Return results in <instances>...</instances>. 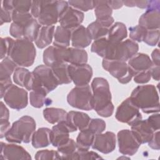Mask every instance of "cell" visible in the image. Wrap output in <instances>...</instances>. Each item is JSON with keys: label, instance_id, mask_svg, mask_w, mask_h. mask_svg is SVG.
<instances>
[{"label": "cell", "instance_id": "6da1fadb", "mask_svg": "<svg viewBox=\"0 0 160 160\" xmlns=\"http://www.w3.org/2000/svg\"><path fill=\"white\" fill-rule=\"evenodd\" d=\"M68 6L66 1H32L30 12L41 26H54Z\"/></svg>", "mask_w": 160, "mask_h": 160}, {"label": "cell", "instance_id": "7a4b0ae2", "mask_svg": "<svg viewBox=\"0 0 160 160\" xmlns=\"http://www.w3.org/2000/svg\"><path fill=\"white\" fill-rule=\"evenodd\" d=\"M91 88L93 98V109L101 117L111 116L114 108L111 101L112 96L108 81L104 78H94Z\"/></svg>", "mask_w": 160, "mask_h": 160}, {"label": "cell", "instance_id": "3957f363", "mask_svg": "<svg viewBox=\"0 0 160 160\" xmlns=\"http://www.w3.org/2000/svg\"><path fill=\"white\" fill-rule=\"evenodd\" d=\"M41 26L31 12L22 13L14 11L9 34L16 39H24L33 42Z\"/></svg>", "mask_w": 160, "mask_h": 160}, {"label": "cell", "instance_id": "277c9868", "mask_svg": "<svg viewBox=\"0 0 160 160\" xmlns=\"http://www.w3.org/2000/svg\"><path fill=\"white\" fill-rule=\"evenodd\" d=\"M132 102L144 113H156L159 111V98L155 86L140 85L135 88L130 96Z\"/></svg>", "mask_w": 160, "mask_h": 160}, {"label": "cell", "instance_id": "5b68a950", "mask_svg": "<svg viewBox=\"0 0 160 160\" xmlns=\"http://www.w3.org/2000/svg\"><path fill=\"white\" fill-rule=\"evenodd\" d=\"M58 83L52 73L51 68L41 64L34 69L25 88L29 91H40L47 94L54 90Z\"/></svg>", "mask_w": 160, "mask_h": 160}, {"label": "cell", "instance_id": "8992f818", "mask_svg": "<svg viewBox=\"0 0 160 160\" xmlns=\"http://www.w3.org/2000/svg\"><path fill=\"white\" fill-rule=\"evenodd\" d=\"M35 120L29 116H23L11 125L5 136L7 141L12 143H29L35 132Z\"/></svg>", "mask_w": 160, "mask_h": 160}, {"label": "cell", "instance_id": "52a82bcc", "mask_svg": "<svg viewBox=\"0 0 160 160\" xmlns=\"http://www.w3.org/2000/svg\"><path fill=\"white\" fill-rule=\"evenodd\" d=\"M36 50L32 42L24 39H15L8 56L19 67L31 66L35 60Z\"/></svg>", "mask_w": 160, "mask_h": 160}, {"label": "cell", "instance_id": "ba28073f", "mask_svg": "<svg viewBox=\"0 0 160 160\" xmlns=\"http://www.w3.org/2000/svg\"><path fill=\"white\" fill-rule=\"evenodd\" d=\"M139 50L138 44L130 39L118 43H112L108 40L103 59L128 61Z\"/></svg>", "mask_w": 160, "mask_h": 160}, {"label": "cell", "instance_id": "9c48e42d", "mask_svg": "<svg viewBox=\"0 0 160 160\" xmlns=\"http://www.w3.org/2000/svg\"><path fill=\"white\" fill-rule=\"evenodd\" d=\"M68 103L72 107L81 110L93 109V98L91 88L89 84L76 86L67 96Z\"/></svg>", "mask_w": 160, "mask_h": 160}, {"label": "cell", "instance_id": "30bf717a", "mask_svg": "<svg viewBox=\"0 0 160 160\" xmlns=\"http://www.w3.org/2000/svg\"><path fill=\"white\" fill-rule=\"evenodd\" d=\"M102 66L104 70L108 71L112 76L116 78L121 84H128L133 77L128 64L126 61L103 59Z\"/></svg>", "mask_w": 160, "mask_h": 160}, {"label": "cell", "instance_id": "8fae6325", "mask_svg": "<svg viewBox=\"0 0 160 160\" xmlns=\"http://www.w3.org/2000/svg\"><path fill=\"white\" fill-rule=\"evenodd\" d=\"M139 110L129 97L124 100L117 108L115 118L119 122L132 126L142 119V114Z\"/></svg>", "mask_w": 160, "mask_h": 160}, {"label": "cell", "instance_id": "7c38bea8", "mask_svg": "<svg viewBox=\"0 0 160 160\" xmlns=\"http://www.w3.org/2000/svg\"><path fill=\"white\" fill-rule=\"evenodd\" d=\"M2 98L9 107L17 111L25 108L28 104L27 91L13 84L6 89Z\"/></svg>", "mask_w": 160, "mask_h": 160}, {"label": "cell", "instance_id": "4fadbf2b", "mask_svg": "<svg viewBox=\"0 0 160 160\" xmlns=\"http://www.w3.org/2000/svg\"><path fill=\"white\" fill-rule=\"evenodd\" d=\"M42 59L44 64L51 68L62 62L70 64L71 48H59L50 46L43 51Z\"/></svg>", "mask_w": 160, "mask_h": 160}, {"label": "cell", "instance_id": "5bb4252c", "mask_svg": "<svg viewBox=\"0 0 160 160\" xmlns=\"http://www.w3.org/2000/svg\"><path fill=\"white\" fill-rule=\"evenodd\" d=\"M117 141L119 152L123 155L132 156L139 149L141 143L130 129H122L118 132Z\"/></svg>", "mask_w": 160, "mask_h": 160}, {"label": "cell", "instance_id": "9a60e30c", "mask_svg": "<svg viewBox=\"0 0 160 160\" xmlns=\"http://www.w3.org/2000/svg\"><path fill=\"white\" fill-rule=\"evenodd\" d=\"M139 25L146 29H159L160 1H149L148 6L139 18Z\"/></svg>", "mask_w": 160, "mask_h": 160}, {"label": "cell", "instance_id": "2e32d148", "mask_svg": "<svg viewBox=\"0 0 160 160\" xmlns=\"http://www.w3.org/2000/svg\"><path fill=\"white\" fill-rule=\"evenodd\" d=\"M71 81L76 86H82L89 84L92 76V69L88 64H69L68 67Z\"/></svg>", "mask_w": 160, "mask_h": 160}, {"label": "cell", "instance_id": "e0dca14e", "mask_svg": "<svg viewBox=\"0 0 160 160\" xmlns=\"http://www.w3.org/2000/svg\"><path fill=\"white\" fill-rule=\"evenodd\" d=\"M116 137L114 132L107 131L96 134L91 148L103 154H109L116 148Z\"/></svg>", "mask_w": 160, "mask_h": 160}, {"label": "cell", "instance_id": "ac0fdd59", "mask_svg": "<svg viewBox=\"0 0 160 160\" xmlns=\"http://www.w3.org/2000/svg\"><path fill=\"white\" fill-rule=\"evenodd\" d=\"M18 67L8 56L1 60L0 63L1 98H3L6 89L12 84L11 76Z\"/></svg>", "mask_w": 160, "mask_h": 160}, {"label": "cell", "instance_id": "d6986e66", "mask_svg": "<svg viewBox=\"0 0 160 160\" xmlns=\"http://www.w3.org/2000/svg\"><path fill=\"white\" fill-rule=\"evenodd\" d=\"M0 159L2 160L31 159V154L21 146L1 142Z\"/></svg>", "mask_w": 160, "mask_h": 160}, {"label": "cell", "instance_id": "ffe728a7", "mask_svg": "<svg viewBox=\"0 0 160 160\" xmlns=\"http://www.w3.org/2000/svg\"><path fill=\"white\" fill-rule=\"evenodd\" d=\"M84 18V14L82 12L69 5L60 16L58 22L62 27L71 30L80 26Z\"/></svg>", "mask_w": 160, "mask_h": 160}, {"label": "cell", "instance_id": "44dd1931", "mask_svg": "<svg viewBox=\"0 0 160 160\" xmlns=\"http://www.w3.org/2000/svg\"><path fill=\"white\" fill-rule=\"evenodd\" d=\"M72 132L66 121L60 122L53 126L51 131V144L54 147L58 148L66 143L69 139V133Z\"/></svg>", "mask_w": 160, "mask_h": 160}, {"label": "cell", "instance_id": "7402d4cb", "mask_svg": "<svg viewBox=\"0 0 160 160\" xmlns=\"http://www.w3.org/2000/svg\"><path fill=\"white\" fill-rule=\"evenodd\" d=\"M128 64L134 76L140 72L149 70L153 63L148 54L137 52L128 61Z\"/></svg>", "mask_w": 160, "mask_h": 160}, {"label": "cell", "instance_id": "603a6c76", "mask_svg": "<svg viewBox=\"0 0 160 160\" xmlns=\"http://www.w3.org/2000/svg\"><path fill=\"white\" fill-rule=\"evenodd\" d=\"M94 14L96 20L108 28H110L114 22L112 17V9L108 4L107 1H95Z\"/></svg>", "mask_w": 160, "mask_h": 160}, {"label": "cell", "instance_id": "cb8c5ba5", "mask_svg": "<svg viewBox=\"0 0 160 160\" xmlns=\"http://www.w3.org/2000/svg\"><path fill=\"white\" fill-rule=\"evenodd\" d=\"M92 39L86 28L80 25L71 29V43L73 48L84 49L91 43Z\"/></svg>", "mask_w": 160, "mask_h": 160}, {"label": "cell", "instance_id": "d4e9b609", "mask_svg": "<svg viewBox=\"0 0 160 160\" xmlns=\"http://www.w3.org/2000/svg\"><path fill=\"white\" fill-rule=\"evenodd\" d=\"M131 126V131L134 132L141 144L148 143L152 138L155 132L147 119L140 120Z\"/></svg>", "mask_w": 160, "mask_h": 160}, {"label": "cell", "instance_id": "484cf974", "mask_svg": "<svg viewBox=\"0 0 160 160\" xmlns=\"http://www.w3.org/2000/svg\"><path fill=\"white\" fill-rule=\"evenodd\" d=\"M90 117L85 112L71 111L68 112L66 122L73 132L78 130L82 131L88 128Z\"/></svg>", "mask_w": 160, "mask_h": 160}, {"label": "cell", "instance_id": "4316f807", "mask_svg": "<svg viewBox=\"0 0 160 160\" xmlns=\"http://www.w3.org/2000/svg\"><path fill=\"white\" fill-rule=\"evenodd\" d=\"M54 26H42L34 41L36 46L39 49H43L50 45L54 38Z\"/></svg>", "mask_w": 160, "mask_h": 160}, {"label": "cell", "instance_id": "83f0119b", "mask_svg": "<svg viewBox=\"0 0 160 160\" xmlns=\"http://www.w3.org/2000/svg\"><path fill=\"white\" fill-rule=\"evenodd\" d=\"M51 129L48 128H41L35 131L31 139L32 146L38 149L51 144Z\"/></svg>", "mask_w": 160, "mask_h": 160}, {"label": "cell", "instance_id": "f1b7e54d", "mask_svg": "<svg viewBox=\"0 0 160 160\" xmlns=\"http://www.w3.org/2000/svg\"><path fill=\"white\" fill-rule=\"evenodd\" d=\"M127 36L126 25L121 22H116L109 28L106 38L110 42L118 43L124 41Z\"/></svg>", "mask_w": 160, "mask_h": 160}, {"label": "cell", "instance_id": "f546056e", "mask_svg": "<svg viewBox=\"0 0 160 160\" xmlns=\"http://www.w3.org/2000/svg\"><path fill=\"white\" fill-rule=\"evenodd\" d=\"M44 118L50 124H58L66 121L68 112L63 109L58 108H46L42 112Z\"/></svg>", "mask_w": 160, "mask_h": 160}, {"label": "cell", "instance_id": "4dcf8cb0", "mask_svg": "<svg viewBox=\"0 0 160 160\" xmlns=\"http://www.w3.org/2000/svg\"><path fill=\"white\" fill-rule=\"evenodd\" d=\"M71 38V30L58 26L54 34L53 46L59 48H68Z\"/></svg>", "mask_w": 160, "mask_h": 160}, {"label": "cell", "instance_id": "1f68e13d", "mask_svg": "<svg viewBox=\"0 0 160 160\" xmlns=\"http://www.w3.org/2000/svg\"><path fill=\"white\" fill-rule=\"evenodd\" d=\"M69 64L67 62H62L51 67L52 73L59 85L67 84L72 82L68 69Z\"/></svg>", "mask_w": 160, "mask_h": 160}, {"label": "cell", "instance_id": "d6a6232c", "mask_svg": "<svg viewBox=\"0 0 160 160\" xmlns=\"http://www.w3.org/2000/svg\"><path fill=\"white\" fill-rule=\"evenodd\" d=\"M94 137L95 134L88 128L80 131L76 141L77 149L89 150L92 144Z\"/></svg>", "mask_w": 160, "mask_h": 160}, {"label": "cell", "instance_id": "836d02e7", "mask_svg": "<svg viewBox=\"0 0 160 160\" xmlns=\"http://www.w3.org/2000/svg\"><path fill=\"white\" fill-rule=\"evenodd\" d=\"M86 28L92 40L94 41L106 37L109 29L97 20L90 23Z\"/></svg>", "mask_w": 160, "mask_h": 160}, {"label": "cell", "instance_id": "e575fe53", "mask_svg": "<svg viewBox=\"0 0 160 160\" xmlns=\"http://www.w3.org/2000/svg\"><path fill=\"white\" fill-rule=\"evenodd\" d=\"M47 94L40 91H31L29 92V101L31 105L36 108H41L44 105L48 106L52 101L46 97Z\"/></svg>", "mask_w": 160, "mask_h": 160}, {"label": "cell", "instance_id": "d590c367", "mask_svg": "<svg viewBox=\"0 0 160 160\" xmlns=\"http://www.w3.org/2000/svg\"><path fill=\"white\" fill-rule=\"evenodd\" d=\"M57 148L61 159H71L72 154L77 150L76 141L71 138H69L66 143Z\"/></svg>", "mask_w": 160, "mask_h": 160}, {"label": "cell", "instance_id": "8d00e7d4", "mask_svg": "<svg viewBox=\"0 0 160 160\" xmlns=\"http://www.w3.org/2000/svg\"><path fill=\"white\" fill-rule=\"evenodd\" d=\"M31 72L24 67H18L14 71L12 76V79L15 84L21 87H25L28 83Z\"/></svg>", "mask_w": 160, "mask_h": 160}, {"label": "cell", "instance_id": "74e56055", "mask_svg": "<svg viewBox=\"0 0 160 160\" xmlns=\"http://www.w3.org/2000/svg\"><path fill=\"white\" fill-rule=\"evenodd\" d=\"M13 9L11 6L9 0H4L1 1V14H0V24L2 25L4 23L10 22L12 21Z\"/></svg>", "mask_w": 160, "mask_h": 160}, {"label": "cell", "instance_id": "f35d334b", "mask_svg": "<svg viewBox=\"0 0 160 160\" xmlns=\"http://www.w3.org/2000/svg\"><path fill=\"white\" fill-rule=\"evenodd\" d=\"M9 4L14 11L26 13L30 12L32 1L29 0H9Z\"/></svg>", "mask_w": 160, "mask_h": 160}, {"label": "cell", "instance_id": "ab89813d", "mask_svg": "<svg viewBox=\"0 0 160 160\" xmlns=\"http://www.w3.org/2000/svg\"><path fill=\"white\" fill-rule=\"evenodd\" d=\"M102 159L96 152L89 150H79L77 149L72 154L71 159H80V160H91V159Z\"/></svg>", "mask_w": 160, "mask_h": 160}, {"label": "cell", "instance_id": "60d3db41", "mask_svg": "<svg viewBox=\"0 0 160 160\" xmlns=\"http://www.w3.org/2000/svg\"><path fill=\"white\" fill-rule=\"evenodd\" d=\"M68 4L73 8L80 11H88L95 7V1L83 0V1H69Z\"/></svg>", "mask_w": 160, "mask_h": 160}, {"label": "cell", "instance_id": "b9f144b4", "mask_svg": "<svg viewBox=\"0 0 160 160\" xmlns=\"http://www.w3.org/2000/svg\"><path fill=\"white\" fill-rule=\"evenodd\" d=\"M129 37L130 39L135 42H142L144 38L147 29L140 25L129 27Z\"/></svg>", "mask_w": 160, "mask_h": 160}, {"label": "cell", "instance_id": "7bdbcfd3", "mask_svg": "<svg viewBox=\"0 0 160 160\" xmlns=\"http://www.w3.org/2000/svg\"><path fill=\"white\" fill-rule=\"evenodd\" d=\"M106 128L105 121L99 118L91 119L88 126V129L91 131L95 135L102 133Z\"/></svg>", "mask_w": 160, "mask_h": 160}, {"label": "cell", "instance_id": "ee69618b", "mask_svg": "<svg viewBox=\"0 0 160 160\" xmlns=\"http://www.w3.org/2000/svg\"><path fill=\"white\" fill-rule=\"evenodd\" d=\"M34 158L37 160L61 159L58 151L49 149H42L38 151L36 153Z\"/></svg>", "mask_w": 160, "mask_h": 160}, {"label": "cell", "instance_id": "f6af8a7d", "mask_svg": "<svg viewBox=\"0 0 160 160\" xmlns=\"http://www.w3.org/2000/svg\"><path fill=\"white\" fill-rule=\"evenodd\" d=\"M159 40V29H147L143 41L149 46H154Z\"/></svg>", "mask_w": 160, "mask_h": 160}, {"label": "cell", "instance_id": "bcb514c9", "mask_svg": "<svg viewBox=\"0 0 160 160\" xmlns=\"http://www.w3.org/2000/svg\"><path fill=\"white\" fill-rule=\"evenodd\" d=\"M14 39L9 37L6 38H1V54L0 58L1 59H3L4 58L7 57L9 53V51L11 48V46L14 42Z\"/></svg>", "mask_w": 160, "mask_h": 160}, {"label": "cell", "instance_id": "7dc6e473", "mask_svg": "<svg viewBox=\"0 0 160 160\" xmlns=\"http://www.w3.org/2000/svg\"><path fill=\"white\" fill-rule=\"evenodd\" d=\"M151 76L149 70L140 72L133 76L134 81L137 84H146L149 81Z\"/></svg>", "mask_w": 160, "mask_h": 160}, {"label": "cell", "instance_id": "c3c4849f", "mask_svg": "<svg viewBox=\"0 0 160 160\" xmlns=\"http://www.w3.org/2000/svg\"><path fill=\"white\" fill-rule=\"evenodd\" d=\"M124 5L127 7H138L141 9H147L148 6L149 1H136V0H130V1H123Z\"/></svg>", "mask_w": 160, "mask_h": 160}, {"label": "cell", "instance_id": "681fc988", "mask_svg": "<svg viewBox=\"0 0 160 160\" xmlns=\"http://www.w3.org/2000/svg\"><path fill=\"white\" fill-rule=\"evenodd\" d=\"M148 122L150 124L154 131L159 130L160 128V116L159 112L149 116L147 119Z\"/></svg>", "mask_w": 160, "mask_h": 160}, {"label": "cell", "instance_id": "f907efd6", "mask_svg": "<svg viewBox=\"0 0 160 160\" xmlns=\"http://www.w3.org/2000/svg\"><path fill=\"white\" fill-rule=\"evenodd\" d=\"M159 130L155 131L151 139L148 142L149 147L154 150H159L160 149V142H159Z\"/></svg>", "mask_w": 160, "mask_h": 160}, {"label": "cell", "instance_id": "816d5d0a", "mask_svg": "<svg viewBox=\"0 0 160 160\" xmlns=\"http://www.w3.org/2000/svg\"><path fill=\"white\" fill-rule=\"evenodd\" d=\"M11 128V124L9 120H0V137L5 138L6 133Z\"/></svg>", "mask_w": 160, "mask_h": 160}, {"label": "cell", "instance_id": "f5cc1de1", "mask_svg": "<svg viewBox=\"0 0 160 160\" xmlns=\"http://www.w3.org/2000/svg\"><path fill=\"white\" fill-rule=\"evenodd\" d=\"M1 114L0 120H9V111L6 105L2 101L1 102Z\"/></svg>", "mask_w": 160, "mask_h": 160}, {"label": "cell", "instance_id": "db71d44e", "mask_svg": "<svg viewBox=\"0 0 160 160\" xmlns=\"http://www.w3.org/2000/svg\"><path fill=\"white\" fill-rule=\"evenodd\" d=\"M149 72L151 74V78L156 80L159 81V76H160V66H156V65H152V66L150 68Z\"/></svg>", "mask_w": 160, "mask_h": 160}, {"label": "cell", "instance_id": "11a10c76", "mask_svg": "<svg viewBox=\"0 0 160 160\" xmlns=\"http://www.w3.org/2000/svg\"><path fill=\"white\" fill-rule=\"evenodd\" d=\"M159 49L158 48L154 49L151 52V61L154 65L160 66V55Z\"/></svg>", "mask_w": 160, "mask_h": 160}, {"label": "cell", "instance_id": "9f6ffc18", "mask_svg": "<svg viewBox=\"0 0 160 160\" xmlns=\"http://www.w3.org/2000/svg\"><path fill=\"white\" fill-rule=\"evenodd\" d=\"M107 2L112 9H118L124 5L123 1H107Z\"/></svg>", "mask_w": 160, "mask_h": 160}]
</instances>
